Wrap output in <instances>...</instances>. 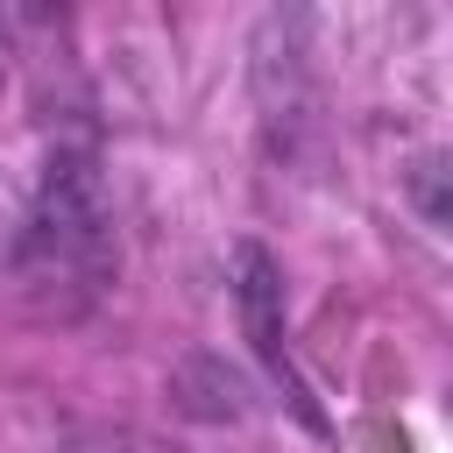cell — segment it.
Here are the masks:
<instances>
[]
</instances>
